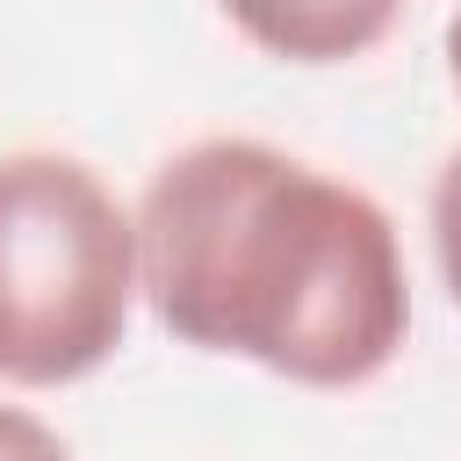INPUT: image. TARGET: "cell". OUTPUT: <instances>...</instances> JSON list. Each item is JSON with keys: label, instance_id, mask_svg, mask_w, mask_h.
Instances as JSON below:
<instances>
[{"label": "cell", "instance_id": "cell-5", "mask_svg": "<svg viewBox=\"0 0 461 461\" xmlns=\"http://www.w3.org/2000/svg\"><path fill=\"white\" fill-rule=\"evenodd\" d=\"M0 461H72V447L22 403H0Z\"/></svg>", "mask_w": 461, "mask_h": 461}, {"label": "cell", "instance_id": "cell-2", "mask_svg": "<svg viewBox=\"0 0 461 461\" xmlns=\"http://www.w3.org/2000/svg\"><path fill=\"white\" fill-rule=\"evenodd\" d=\"M137 295V223L65 151L0 158V382L58 389L94 375Z\"/></svg>", "mask_w": 461, "mask_h": 461}, {"label": "cell", "instance_id": "cell-6", "mask_svg": "<svg viewBox=\"0 0 461 461\" xmlns=\"http://www.w3.org/2000/svg\"><path fill=\"white\" fill-rule=\"evenodd\" d=\"M447 65H454V86H461V14L447 22Z\"/></svg>", "mask_w": 461, "mask_h": 461}, {"label": "cell", "instance_id": "cell-3", "mask_svg": "<svg viewBox=\"0 0 461 461\" xmlns=\"http://www.w3.org/2000/svg\"><path fill=\"white\" fill-rule=\"evenodd\" d=\"M245 43H259L267 58L288 65H346L360 50H375L403 0H216Z\"/></svg>", "mask_w": 461, "mask_h": 461}, {"label": "cell", "instance_id": "cell-4", "mask_svg": "<svg viewBox=\"0 0 461 461\" xmlns=\"http://www.w3.org/2000/svg\"><path fill=\"white\" fill-rule=\"evenodd\" d=\"M432 245H439V267H447V295L461 303V151L432 180Z\"/></svg>", "mask_w": 461, "mask_h": 461}, {"label": "cell", "instance_id": "cell-1", "mask_svg": "<svg viewBox=\"0 0 461 461\" xmlns=\"http://www.w3.org/2000/svg\"><path fill=\"white\" fill-rule=\"evenodd\" d=\"M130 223L151 317L202 353L303 389H360L403 353V245L353 180L259 137H202L144 180Z\"/></svg>", "mask_w": 461, "mask_h": 461}]
</instances>
